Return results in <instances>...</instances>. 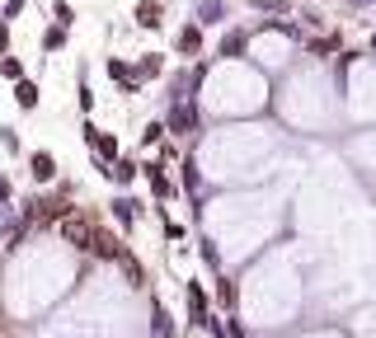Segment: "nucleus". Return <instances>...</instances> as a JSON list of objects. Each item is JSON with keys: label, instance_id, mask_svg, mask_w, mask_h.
Returning a JSON list of instances; mask_svg holds the SVG:
<instances>
[{"label": "nucleus", "instance_id": "nucleus-11", "mask_svg": "<svg viewBox=\"0 0 376 338\" xmlns=\"http://www.w3.org/2000/svg\"><path fill=\"white\" fill-rule=\"evenodd\" d=\"M160 137H165V123H146V132H141V146H156Z\"/></svg>", "mask_w": 376, "mask_h": 338}, {"label": "nucleus", "instance_id": "nucleus-4", "mask_svg": "<svg viewBox=\"0 0 376 338\" xmlns=\"http://www.w3.org/2000/svg\"><path fill=\"white\" fill-rule=\"evenodd\" d=\"M99 174L113 179V184H132V179H137V165H132V160H113V165H104Z\"/></svg>", "mask_w": 376, "mask_h": 338}, {"label": "nucleus", "instance_id": "nucleus-6", "mask_svg": "<svg viewBox=\"0 0 376 338\" xmlns=\"http://www.w3.org/2000/svg\"><path fill=\"white\" fill-rule=\"evenodd\" d=\"M188 306H193V324H207V296L198 282H188Z\"/></svg>", "mask_w": 376, "mask_h": 338}, {"label": "nucleus", "instance_id": "nucleus-14", "mask_svg": "<svg viewBox=\"0 0 376 338\" xmlns=\"http://www.w3.org/2000/svg\"><path fill=\"white\" fill-rule=\"evenodd\" d=\"M52 10H57V19H62V24H76V10H71V5H66V0H57V5H52Z\"/></svg>", "mask_w": 376, "mask_h": 338}, {"label": "nucleus", "instance_id": "nucleus-2", "mask_svg": "<svg viewBox=\"0 0 376 338\" xmlns=\"http://www.w3.org/2000/svg\"><path fill=\"white\" fill-rule=\"evenodd\" d=\"M193 127H198V113H193V104H184V99H179V104H174V113H170V132H174V137H188Z\"/></svg>", "mask_w": 376, "mask_h": 338}, {"label": "nucleus", "instance_id": "nucleus-13", "mask_svg": "<svg viewBox=\"0 0 376 338\" xmlns=\"http://www.w3.org/2000/svg\"><path fill=\"white\" fill-rule=\"evenodd\" d=\"M0 141H5V151H19V132L15 127H0Z\"/></svg>", "mask_w": 376, "mask_h": 338}, {"label": "nucleus", "instance_id": "nucleus-12", "mask_svg": "<svg viewBox=\"0 0 376 338\" xmlns=\"http://www.w3.org/2000/svg\"><path fill=\"white\" fill-rule=\"evenodd\" d=\"M0 71H5V76H10V80H19V76H24V66H19L15 57H10V52H5V57H0Z\"/></svg>", "mask_w": 376, "mask_h": 338}, {"label": "nucleus", "instance_id": "nucleus-7", "mask_svg": "<svg viewBox=\"0 0 376 338\" xmlns=\"http://www.w3.org/2000/svg\"><path fill=\"white\" fill-rule=\"evenodd\" d=\"M113 221H118V226H132V221H137V202L132 198H113Z\"/></svg>", "mask_w": 376, "mask_h": 338}, {"label": "nucleus", "instance_id": "nucleus-1", "mask_svg": "<svg viewBox=\"0 0 376 338\" xmlns=\"http://www.w3.org/2000/svg\"><path fill=\"white\" fill-rule=\"evenodd\" d=\"M29 179L33 184H52V179H57V155L52 151H33L29 155Z\"/></svg>", "mask_w": 376, "mask_h": 338}, {"label": "nucleus", "instance_id": "nucleus-10", "mask_svg": "<svg viewBox=\"0 0 376 338\" xmlns=\"http://www.w3.org/2000/svg\"><path fill=\"white\" fill-rule=\"evenodd\" d=\"M146 179H151V188H156L160 198H170V179H165V174H160L156 165H146Z\"/></svg>", "mask_w": 376, "mask_h": 338}, {"label": "nucleus", "instance_id": "nucleus-15", "mask_svg": "<svg viewBox=\"0 0 376 338\" xmlns=\"http://www.w3.org/2000/svg\"><path fill=\"white\" fill-rule=\"evenodd\" d=\"M43 43H47V47H52V52H57V47H62V43H66V33H62V29H52V33H47V38H43Z\"/></svg>", "mask_w": 376, "mask_h": 338}, {"label": "nucleus", "instance_id": "nucleus-3", "mask_svg": "<svg viewBox=\"0 0 376 338\" xmlns=\"http://www.w3.org/2000/svg\"><path fill=\"white\" fill-rule=\"evenodd\" d=\"M160 15H165V5H160V0H141L137 5V29H160Z\"/></svg>", "mask_w": 376, "mask_h": 338}, {"label": "nucleus", "instance_id": "nucleus-16", "mask_svg": "<svg viewBox=\"0 0 376 338\" xmlns=\"http://www.w3.org/2000/svg\"><path fill=\"white\" fill-rule=\"evenodd\" d=\"M5 52H10V24L0 19V57H5Z\"/></svg>", "mask_w": 376, "mask_h": 338}, {"label": "nucleus", "instance_id": "nucleus-9", "mask_svg": "<svg viewBox=\"0 0 376 338\" xmlns=\"http://www.w3.org/2000/svg\"><path fill=\"white\" fill-rule=\"evenodd\" d=\"M15 104L19 108H38V85H33V80H19L15 85Z\"/></svg>", "mask_w": 376, "mask_h": 338}, {"label": "nucleus", "instance_id": "nucleus-8", "mask_svg": "<svg viewBox=\"0 0 376 338\" xmlns=\"http://www.w3.org/2000/svg\"><path fill=\"white\" fill-rule=\"evenodd\" d=\"M160 71H165V62H160L156 52H151V57H141V62H137V71H132V76H137V85H141V80H146V76L156 80V76H160Z\"/></svg>", "mask_w": 376, "mask_h": 338}, {"label": "nucleus", "instance_id": "nucleus-17", "mask_svg": "<svg viewBox=\"0 0 376 338\" xmlns=\"http://www.w3.org/2000/svg\"><path fill=\"white\" fill-rule=\"evenodd\" d=\"M15 15H24V0H5V19H15Z\"/></svg>", "mask_w": 376, "mask_h": 338}, {"label": "nucleus", "instance_id": "nucleus-5", "mask_svg": "<svg viewBox=\"0 0 376 338\" xmlns=\"http://www.w3.org/2000/svg\"><path fill=\"white\" fill-rule=\"evenodd\" d=\"M179 57H198V47H203V29H193V24H188V29H179Z\"/></svg>", "mask_w": 376, "mask_h": 338}]
</instances>
